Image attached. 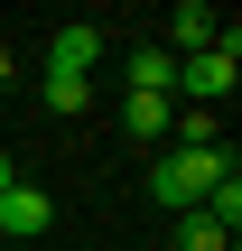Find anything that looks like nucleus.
<instances>
[{
	"mask_svg": "<svg viewBox=\"0 0 242 251\" xmlns=\"http://www.w3.org/2000/svg\"><path fill=\"white\" fill-rule=\"evenodd\" d=\"M215 177H233V149H168V158L149 168V196H159L168 214H196Z\"/></svg>",
	"mask_w": 242,
	"mask_h": 251,
	"instance_id": "1",
	"label": "nucleus"
},
{
	"mask_svg": "<svg viewBox=\"0 0 242 251\" xmlns=\"http://www.w3.org/2000/svg\"><path fill=\"white\" fill-rule=\"evenodd\" d=\"M233 75H242V28H233V19H224V37H215L205 56H177V93H187L196 112H205V102H224V93H233Z\"/></svg>",
	"mask_w": 242,
	"mask_h": 251,
	"instance_id": "2",
	"label": "nucleus"
},
{
	"mask_svg": "<svg viewBox=\"0 0 242 251\" xmlns=\"http://www.w3.org/2000/svg\"><path fill=\"white\" fill-rule=\"evenodd\" d=\"M47 224H56V205H47V186H28V177H9V186H0V233H9V242H37Z\"/></svg>",
	"mask_w": 242,
	"mask_h": 251,
	"instance_id": "3",
	"label": "nucleus"
},
{
	"mask_svg": "<svg viewBox=\"0 0 242 251\" xmlns=\"http://www.w3.org/2000/svg\"><path fill=\"white\" fill-rule=\"evenodd\" d=\"M215 37H224V19H215L205 0H187V9H168V28H159V47H168V56H205Z\"/></svg>",
	"mask_w": 242,
	"mask_h": 251,
	"instance_id": "4",
	"label": "nucleus"
},
{
	"mask_svg": "<svg viewBox=\"0 0 242 251\" xmlns=\"http://www.w3.org/2000/svg\"><path fill=\"white\" fill-rule=\"evenodd\" d=\"M93 65H103V28H84V19H75V28H56L47 75H93Z\"/></svg>",
	"mask_w": 242,
	"mask_h": 251,
	"instance_id": "5",
	"label": "nucleus"
},
{
	"mask_svg": "<svg viewBox=\"0 0 242 251\" xmlns=\"http://www.w3.org/2000/svg\"><path fill=\"white\" fill-rule=\"evenodd\" d=\"M131 93H168V102H177V56H168L159 37L131 47Z\"/></svg>",
	"mask_w": 242,
	"mask_h": 251,
	"instance_id": "6",
	"label": "nucleus"
},
{
	"mask_svg": "<svg viewBox=\"0 0 242 251\" xmlns=\"http://www.w3.org/2000/svg\"><path fill=\"white\" fill-rule=\"evenodd\" d=\"M168 112H177L168 93H131V102H121V121H131V140H168Z\"/></svg>",
	"mask_w": 242,
	"mask_h": 251,
	"instance_id": "7",
	"label": "nucleus"
},
{
	"mask_svg": "<svg viewBox=\"0 0 242 251\" xmlns=\"http://www.w3.org/2000/svg\"><path fill=\"white\" fill-rule=\"evenodd\" d=\"M37 102H47V112H84V102H93V75H47Z\"/></svg>",
	"mask_w": 242,
	"mask_h": 251,
	"instance_id": "8",
	"label": "nucleus"
},
{
	"mask_svg": "<svg viewBox=\"0 0 242 251\" xmlns=\"http://www.w3.org/2000/svg\"><path fill=\"white\" fill-rule=\"evenodd\" d=\"M177 251H233V233L215 214H177Z\"/></svg>",
	"mask_w": 242,
	"mask_h": 251,
	"instance_id": "9",
	"label": "nucleus"
},
{
	"mask_svg": "<svg viewBox=\"0 0 242 251\" xmlns=\"http://www.w3.org/2000/svg\"><path fill=\"white\" fill-rule=\"evenodd\" d=\"M196 214H215V224H224V233H233V224H242V177H215V186H205V205H196Z\"/></svg>",
	"mask_w": 242,
	"mask_h": 251,
	"instance_id": "10",
	"label": "nucleus"
},
{
	"mask_svg": "<svg viewBox=\"0 0 242 251\" xmlns=\"http://www.w3.org/2000/svg\"><path fill=\"white\" fill-rule=\"evenodd\" d=\"M0 186H9V158H0Z\"/></svg>",
	"mask_w": 242,
	"mask_h": 251,
	"instance_id": "11",
	"label": "nucleus"
}]
</instances>
